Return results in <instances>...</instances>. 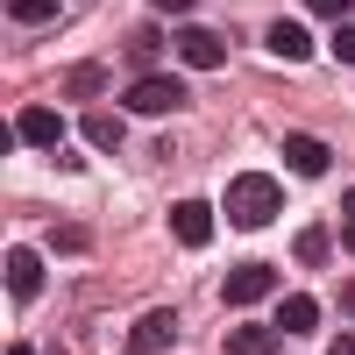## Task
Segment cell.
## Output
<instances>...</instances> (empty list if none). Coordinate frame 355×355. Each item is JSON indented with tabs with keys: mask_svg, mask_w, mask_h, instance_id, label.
I'll list each match as a JSON object with an SVG mask.
<instances>
[{
	"mask_svg": "<svg viewBox=\"0 0 355 355\" xmlns=\"http://www.w3.org/2000/svg\"><path fill=\"white\" fill-rule=\"evenodd\" d=\"M284 214V185H270V178H234V185H227V220L234 227H270Z\"/></svg>",
	"mask_w": 355,
	"mask_h": 355,
	"instance_id": "cell-1",
	"label": "cell"
},
{
	"mask_svg": "<svg viewBox=\"0 0 355 355\" xmlns=\"http://www.w3.org/2000/svg\"><path fill=\"white\" fill-rule=\"evenodd\" d=\"M185 107V78H171V71H142L128 85V114H178Z\"/></svg>",
	"mask_w": 355,
	"mask_h": 355,
	"instance_id": "cell-2",
	"label": "cell"
},
{
	"mask_svg": "<svg viewBox=\"0 0 355 355\" xmlns=\"http://www.w3.org/2000/svg\"><path fill=\"white\" fill-rule=\"evenodd\" d=\"M270 291H277L270 263H234L227 270V306H256V299H270Z\"/></svg>",
	"mask_w": 355,
	"mask_h": 355,
	"instance_id": "cell-3",
	"label": "cell"
},
{
	"mask_svg": "<svg viewBox=\"0 0 355 355\" xmlns=\"http://www.w3.org/2000/svg\"><path fill=\"white\" fill-rule=\"evenodd\" d=\"M171 341H178V313H171V306H157V313H142V320H135L128 355H164Z\"/></svg>",
	"mask_w": 355,
	"mask_h": 355,
	"instance_id": "cell-4",
	"label": "cell"
},
{
	"mask_svg": "<svg viewBox=\"0 0 355 355\" xmlns=\"http://www.w3.org/2000/svg\"><path fill=\"white\" fill-rule=\"evenodd\" d=\"M171 234L192 242V249H206V242H214V206H206V199H178L171 206Z\"/></svg>",
	"mask_w": 355,
	"mask_h": 355,
	"instance_id": "cell-5",
	"label": "cell"
},
{
	"mask_svg": "<svg viewBox=\"0 0 355 355\" xmlns=\"http://www.w3.org/2000/svg\"><path fill=\"white\" fill-rule=\"evenodd\" d=\"M178 57H185L192 71H220L227 64V43L214 36V28H178Z\"/></svg>",
	"mask_w": 355,
	"mask_h": 355,
	"instance_id": "cell-6",
	"label": "cell"
},
{
	"mask_svg": "<svg viewBox=\"0 0 355 355\" xmlns=\"http://www.w3.org/2000/svg\"><path fill=\"white\" fill-rule=\"evenodd\" d=\"M36 291H43V256L28 242H15L8 249V299H36Z\"/></svg>",
	"mask_w": 355,
	"mask_h": 355,
	"instance_id": "cell-7",
	"label": "cell"
},
{
	"mask_svg": "<svg viewBox=\"0 0 355 355\" xmlns=\"http://www.w3.org/2000/svg\"><path fill=\"white\" fill-rule=\"evenodd\" d=\"M57 135H64V121L50 107H21L15 114V142H28V150H57Z\"/></svg>",
	"mask_w": 355,
	"mask_h": 355,
	"instance_id": "cell-8",
	"label": "cell"
},
{
	"mask_svg": "<svg viewBox=\"0 0 355 355\" xmlns=\"http://www.w3.org/2000/svg\"><path fill=\"white\" fill-rule=\"evenodd\" d=\"M284 164L299 171V178H320L334 157H327V142H320V135H284Z\"/></svg>",
	"mask_w": 355,
	"mask_h": 355,
	"instance_id": "cell-9",
	"label": "cell"
},
{
	"mask_svg": "<svg viewBox=\"0 0 355 355\" xmlns=\"http://www.w3.org/2000/svg\"><path fill=\"white\" fill-rule=\"evenodd\" d=\"M270 50L284 57V64H306L313 57V28L306 21H270Z\"/></svg>",
	"mask_w": 355,
	"mask_h": 355,
	"instance_id": "cell-10",
	"label": "cell"
},
{
	"mask_svg": "<svg viewBox=\"0 0 355 355\" xmlns=\"http://www.w3.org/2000/svg\"><path fill=\"white\" fill-rule=\"evenodd\" d=\"M277 334H313L320 327V306L313 299H277V320H270Z\"/></svg>",
	"mask_w": 355,
	"mask_h": 355,
	"instance_id": "cell-11",
	"label": "cell"
},
{
	"mask_svg": "<svg viewBox=\"0 0 355 355\" xmlns=\"http://www.w3.org/2000/svg\"><path fill=\"white\" fill-rule=\"evenodd\" d=\"M277 341H284L277 327H234L227 334V355H277Z\"/></svg>",
	"mask_w": 355,
	"mask_h": 355,
	"instance_id": "cell-12",
	"label": "cell"
},
{
	"mask_svg": "<svg viewBox=\"0 0 355 355\" xmlns=\"http://www.w3.org/2000/svg\"><path fill=\"white\" fill-rule=\"evenodd\" d=\"M291 256H299V263H306V270H320V263H327V256H334V234H327V227H306V234H299V242H291Z\"/></svg>",
	"mask_w": 355,
	"mask_h": 355,
	"instance_id": "cell-13",
	"label": "cell"
},
{
	"mask_svg": "<svg viewBox=\"0 0 355 355\" xmlns=\"http://www.w3.org/2000/svg\"><path fill=\"white\" fill-rule=\"evenodd\" d=\"M8 15H15L21 28H50V21H57V0H8Z\"/></svg>",
	"mask_w": 355,
	"mask_h": 355,
	"instance_id": "cell-14",
	"label": "cell"
},
{
	"mask_svg": "<svg viewBox=\"0 0 355 355\" xmlns=\"http://www.w3.org/2000/svg\"><path fill=\"white\" fill-rule=\"evenodd\" d=\"M85 135H93V150H121V121L114 114H85Z\"/></svg>",
	"mask_w": 355,
	"mask_h": 355,
	"instance_id": "cell-15",
	"label": "cell"
},
{
	"mask_svg": "<svg viewBox=\"0 0 355 355\" xmlns=\"http://www.w3.org/2000/svg\"><path fill=\"white\" fill-rule=\"evenodd\" d=\"M64 85H71V100H93V93H100V71H93V64H85V71H71Z\"/></svg>",
	"mask_w": 355,
	"mask_h": 355,
	"instance_id": "cell-16",
	"label": "cell"
},
{
	"mask_svg": "<svg viewBox=\"0 0 355 355\" xmlns=\"http://www.w3.org/2000/svg\"><path fill=\"white\" fill-rule=\"evenodd\" d=\"M334 57H341V64H355V21L334 28Z\"/></svg>",
	"mask_w": 355,
	"mask_h": 355,
	"instance_id": "cell-17",
	"label": "cell"
},
{
	"mask_svg": "<svg viewBox=\"0 0 355 355\" xmlns=\"http://www.w3.org/2000/svg\"><path fill=\"white\" fill-rule=\"evenodd\" d=\"M50 249H64V256H78V249H85V234H78V227H57V234H50Z\"/></svg>",
	"mask_w": 355,
	"mask_h": 355,
	"instance_id": "cell-18",
	"label": "cell"
},
{
	"mask_svg": "<svg viewBox=\"0 0 355 355\" xmlns=\"http://www.w3.org/2000/svg\"><path fill=\"white\" fill-rule=\"evenodd\" d=\"M355 0H306V15H348Z\"/></svg>",
	"mask_w": 355,
	"mask_h": 355,
	"instance_id": "cell-19",
	"label": "cell"
},
{
	"mask_svg": "<svg viewBox=\"0 0 355 355\" xmlns=\"http://www.w3.org/2000/svg\"><path fill=\"white\" fill-rule=\"evenodd\" d=\"M150 8H164V15H185V8H192V0H150Z\"/></svg>",
	"mask_w": 355,
	"mask_h": 355,
	"instance_id": "cell-20",
	"label": "cell"
},
{
	"mask_svg": "<svg viewBox=\"0 0 355 355\" xmlns=\"http://www.w3.org/2000/svg\"><path fill=\"white\" fill-rule=\"evenodd\" d=\"M334 299H341V306H348V320H355V284H341V291H334Z\"/></svg>",
	"mask_w": 355,
	"mask_h": 355,
	"instance_id": "cell-21",
	"label": "cell"
},
{
	"mask_svg": "<svg viewBox=\"0 0 355 355\" xmlns=\"http://www.w3.org/2000/svg\"><path fill=\"white\" fill-rule=\"evenodd\" d=\"M327 355H355V334H341V341H334V348H327Z\"/></svg>",
	"mask_w": 355,
	"mask_h": 355,
	"instance_id": "cell-22",
	"label": "cell"
},
{
	"mask_svg": "<svg viewBox=\"0 0 355 355\" xmlns=\"http://www.w3.org/2000/svg\"><path fill=\"white\" fill-rule=\"evenodd\" d=\"M8 355H36V348H28V341H15V348H8Z\"/></svg>",
	"mask_w": 355,
	"mask_h": 355,
	"instance_id": "cell-23",
	"label": "cell"
},
{
	"mask_svg": "<svg viewBox=\"0 0 355 355\" xmlns=\"http://www.w3.org/2000/svg\"><path fill=\"white\" fill-rule=\"evenodd\" d=\"M348 220H355V192H348Z\"/></svg>",
	"mask_w": 355,
	"mask_h": 355,
	"instance_id": "cell-24",
	"label": "cell"
},
{
	"mask_svg": "<svg viewBox=\"0 0 355 355\" xmlns=\"http://www.w3.org/2000/svg\"><path fill=\"white\" fill-rule=\"evenodd\" d=\"M348 249H355V234H348Z\"/></svg>",
	"mask_w": 355,
	"mask_h": 355,
	"instance_id": "cell-25",
	"label": "cell"
}]
</instances>
